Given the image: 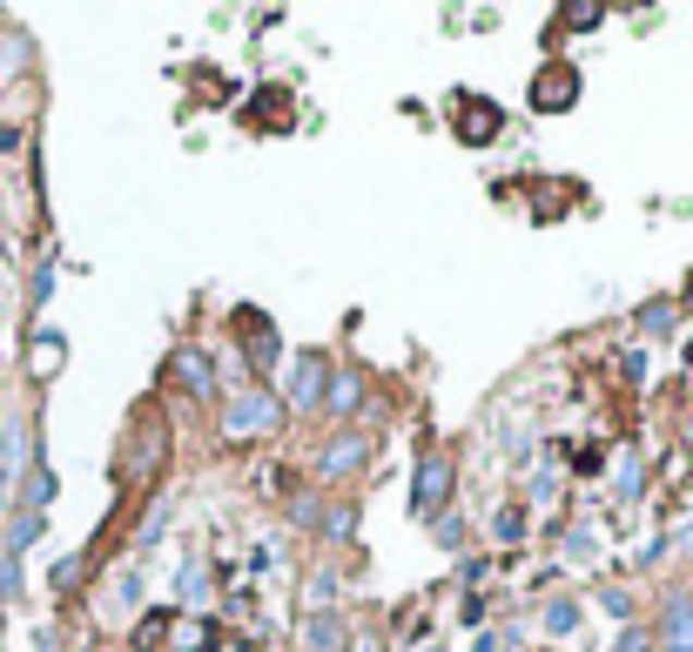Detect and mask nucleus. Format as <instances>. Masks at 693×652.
I'll return each instance as SVG.
<instances>
[{
  "instance_id": "15",
  "label": "nucleus",
  "mask_w": 693,
  "mask_h": 652,
  "mask_svg": "<svg viewBox=\"0 0 693 652\" xmlns=\"http://www.w3.org/2000/svg\"><path fill=\"white\" fill-rule=\"evenodd\" d=\"M580 619H586V605H580V599H552V605H546V632H552V639L580 632Z\"/></svg>"
},
{
  "instance_id": "7",
  "label": "nucleus",
  "mask_w": 693,
  "mask_h": 652,
  "mask_svg": "<svg viewBox=\"0 0 693 652\" xmlns=\"http://www.w3.org/2000/svg\"><path fill=\"white\" fill-rule=\"evenodd\" d=\"M653 652H693V592H667L653 619Z\"/></svg>"
},
{
  "instance_id": "25",
  "label": "nucleus",
  "mask_w": 693,
  "mask_h": 652,
  "mask_svg": "<svg viewBox=\"0 0 693 652\" xmlns=\"http://www.w3.org/2000/svg\"><path fill=\"white\" fill-rule=\"evenodd\" d=\"M351 652H391V645H384L377 632H364V639H351Z\"/></svg>"
},
{
  "instance_id": "19",
  "label": "nucleus",
  "mask_w": 693,
  "mask_h": 652,
  "mask_svg": "<svg viewBox=\"0 0 693 652\" xmlns=\"http://www.w3.org/2000/svg\"><path fill=\"white\" fill-rule=\"evenodd\" d=\"M673 323H680L673 303H646V310H640V336H667Z\"/></svg>"
},
{
  "instance_id": "24",
  "label": "nucleus",
  "mask_w": 693,
  "mask_h": 652,
  "mask_svg": "<svg viewBox=\"0 0 693 652\" xmlns=\"http://www.w3.org/2000/svg\"><path fill=\"white\" fill-rule=\"evenodd\" d=\"M599 605H606V612H633V599H627L620 586H606V592H599Z\"/></svg>"
},
{
  "instance_id": "17",
  "label": "nucleus",
  "mask_w": 693,
  "mask_h": 652,
  "mask_svg": "<svg viewBox=\"0 0 693 652\" xmlns=\"http://www.w3.org/2000/svg\"><path fill=\"white\" fill-rule=\"evenodd\" d=\"M431 539H438L445 552H465V539H472V525L458 518V512H445V518H431Z\"/></svg>"
},
{
  "instance_id": "10",
  "label": "nucleus",
  "mask_w": 693,
  "mask_h": 652,
  "mask_svg": "<svg viewBox=\"0 0 693 652\" xmlns=\"http://www.w3.org/2000/svg\"><path fill=\"white\" fill-rule=\"evenodd\" d=\"M357 404H364V377H357V370H330L324 410H330V417H357Z\"/></svg>"
},
{
  "instance_id": "21",
  "label": "nucleus",
  "mask_w": 693,
  "mask_h": 652,
  "mask_svg": "<svg viewBox=\"0 0 693 652\" xmlns=\"http://www.w3.org/2000/svg\"><path fill=\"white\" fill-rule=\"evenodd\" d=\"M612 652H653V632L646 626H627L620 639H612Z\"/></svg>"
},
{
  "instance_id": "23",
  "label": "nucleus",
  "mask_w": 693,
  "mask_h": 652,
  "mask_svg": "<svg viewBox=\"0 0 693 652\" xmlns=\"http://www.w3.org/2000/svg\"><path fill=\"white\" fill-rule=\"evenodd\" d=\"M620 377H627V383H646V350H627V357H620Z\"/></svg>"
},
{
  "instance_id": "8",
  "label": "nucleus",
  "mask_w": 693,
  "mask_h": 652,
  "mask_svg": "<svg viewBox=\"0 0 693 652\" xmlns=\"http://www.w3.org/2000/svg\"><path fill=\"white\" fill-rule=\"evenodd\" d=\"M303 652H351V626H343V612H303Z\"/></svg>"
},
{
  "instance_id": "18",
  "label": "nucleus",
  "mask_w": 693,
  "mask_h": 652,
  "mask_svg": "<svg viewBox=\"0 0 693 652\" xmlns=\"http://www.w3.org/2000/svg\"><path fill=\"white\" fill-rule=\"evenodd\" d=\"M41 525H48V518H41V512H21V518H14V525H8V552H14V558H21V552H27V545H34V539H41Z\"/></svg>"
},
{
  "instance_id": "4",
  "label": "nucleus",
  "mask_w": 693,
  "mask_h": 652,
  "mask_svg": "<svg viewBox=\"0 0 693 652\" xmlns=\"http://www.w3.org/2000/svg\"><path fill=\"white\" fill-rule=\"evenodd\" d=\"M324 391H330V357L324 350H303L290 357V377H283V410H324Z\"/></svg>"
},
{
  "instance_id": "3",
  "label": "nucleus",
  "mask_w": 693,
  "mask_h": 652,
  "mask_svg": "<svg viewBox=\"0 0 693 652\" xmlns=\"http://www.w3.org/2000/svg\"><path fill=\"white\" fill-rule=\"evenodd\" d=\"M370 451H377V444H370V431H357V425H351V431H337V438L317 451V465H311V471H317L324 484H351V478H364V471H370Z\"/></svg>"
},
{
  "instance_id": "20",
  "label": "nucleus",
  "mask_w": 693,
  "mask_h": 652,
  "mask_svg": "<svg viewBox=\"0 0 693 652\" xmlns=\"http://www.w3.org/2000/svg\"><path fill=\"white\" fill-rule=\"evenodd\" d=\"M48 497H54V471H34V478H27V512H41Z\"/></svg>"
},
{
  "instance_id": "11",
  "label": "nucleus",
  "mask_w": 693,
  "mask_h": 652,
  "mask_svg": "<svg viewBox=\"0 0 693 652\" xmlns=\"http://www.w3.org/2000/svg\"><path fill=\"white\" fill-rule=\"evenodd\" d=\"M175 377H182L189 397H216V370H209L203 350H175Z\"/></svg>"
},
{
  "instance_id": "12",
  "label": "nucleus",
  "mask_w": 693,
  "mask_h": 652,
  "mask_svg": "<svg viewBox=\"0 0 693 652\" xmlns=\"http://www.w3.org/2000/svg\"><path fill=\"white\" fill-rule=\"evenodd\" d=\"M311 531H317V539H330V545H351L357 539V512L351 505H317V518H311Z\"/></svg>"
},
{
  "instance_id": "2",
  "label": "nucleus",
  "mask_w": 693,
  "mask_h": 652,
  "mask_svg": "<svg viewBox=\"0 0 693 652\" xmlns=\"http://www.w3.org/2000/svg\"><path fill=\"white\" fill-rule=\"evenodd\" d=\"M451 491H458V457L451 451H425L411 471V518H445L451 512Z\"/></svg>"
},
{
  "instance_id": "9",
  "label": "nucleus",
  "mask_w": 693,
  "mask_h": 652,
  "mask_svg": "<svg viewBox=\"0 0 693 652\" xmlns=\"http://www.w3.org/2000/svg\"><path fill=\"white\" fill-rule=\"evenodd\" d=\"M61 364H68V343H61L54 330H34V343H27V370L48 383V377H61Z\"/></svg>"
},
{
  "instance_id": "22",
  "label": "nucleus",
  "mask_w": 693,
  "mask_h": 652,
  "mask_svg": "<svg viewBox=\"0 0 693 652\" xmlns=\"http://www.w3.org/2000/svg\"><path fill=\"white\" fill-rule=\"evenodd\" d=\"M612 491H620V497H640V491H646V471H640V465H627L620 478H612Z\"/></svg>"
},
{
  "instance_id": "5",
  "label": "nucleus",
  "mask_w": 693,
  "mask_h": 652,
  "mask_svg": "<svg viewBox=\"0 0 693 652\" xmlns=\"http://www.w3.org/2000/svg\"><path fill=\"white\" fill-rule=\"evenodd\" d=\"M580 88H586L580 61H546L532 74V108L538 114H566V108H580Z\"/></svg>"
},
{
  "instance_id": "1",
  "label": "nucleus",
  "mask_w": 693,
  "mask_h": 652,
  "mask_svg": "<svg viewBox=\"0 0 693 652\" xmlns=\"http://www.w3.org/2000/svg\"><path fill=\"white\" fill-rule=\"evenodd\" d=\"M283 417H290V410H283V397L269 391V383H250V391H236V397L222 404L216 431H222L229 444H250V438H269V431L283 425Z\"/></svg>"
},
{
  "instance_id": "14",
  "label": "nucleus",
  "mask_w": 693,
  "mask_h": 652,
  "mask_svg": "<svg viewBox=\"0 0 693 652\" xmlns=\"http://www.w3.org/2000/svg\"><path fill=\"white\" fill-rule=\"evenodd\" d=\"M525 531H532V512L525 505L491 512V545H525Z\"/></svg>"
},
{
  "instance_id": "13",
  "label": "nucleus",
  "mask_w": 693,
  "mask_h": 652,
  "mask_svg": "<svg viewBox=\"0 0 693 652\" xmlns=\"http://www.w3.org/2000/svg\"><path fill=\"white\" fill-rule=\"evenodd\" d=\"M250 330V370H256V383L269 377V364H277V330H269V317H256V323H243Z\"/></svg>"
},
{
  "instance_id": "16",
  "label": "nucleus",
  "mask_w": 693,
  "mask_h": 652,
  "mask_svg": "<svg viewBox=\"0 0 693 652\" xmlns=\"http://www.w3.org/2000/svg\"><path fill=\"white\" fill-rule=\"evenodd\" d=\"M559 552L580 558V565H599V539H593L586 525H566V531H559Z\"/></svg>"
},
{
  "instance_id": "6",
  "label": "nucleus",
  "mask_w": 693,
  "mask_h": 652,
  "mask_svg": "<svg viewBox=\"0 0 693 652\" xmlns=\"http://www.w3.org/2000/svg\"><path fill=\"white\" fill-rule=\"evenodd\" d=\"M451 128H458V142L485 148V142L506 135V108L485 101V95H465V88H458V95H451Z\"/></svg>"
}]
</instances>
